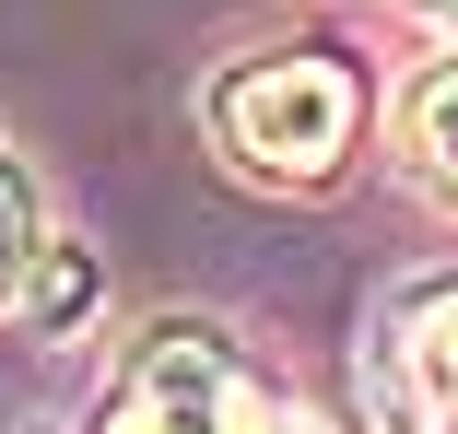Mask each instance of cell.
Masks as SVG:
<instances>
[{
  "label": "cell",
  "instance_id": "cell-1",
  "mask_svg": "<svg viewBox=\"0 0 458 434\" xmlns=\"http://www.w3.org/2000/svg\"><path fill=\"white\" fill-rule=\"evenodd\" d=\"M352 118H364V82L318 47H283V59H235L212 82V141L270 188H318L329 164L352 153Z\"/></svg>",
  "mask_w": 458,
  "mask_h": 434
},
{
  "label": "cell",
  "instance_id": "cell-2",
  "mask_svg": "<svg viewBox=\"0 0 458 434\" xmlns=\"http://www.w3.org/2000/svg\"><path fill=\"white\" fill-rule=\"evenodd\" d=\"M247 422V388H235V353H224V329H153L141 340V364L130 388L106 399L95 434H235Z\"/></svg>",
  "mask_w": 458,
  "mask_h": 434
},
{
  "label": "cell",
  "instance_id": "cell-3",
  "mask_svg": "<svg viewBox=\"0 0 458 434\" xmlns=\"http://www.w3.org/2000/svg\"><path fill=\"white\" fill-rule=\"evenodd\" d=\"M47 271V235H36V188H24V164L0 153V305H24Z\"/></svg>",
  "mask_w": 458,
  "mask_h": 434
},
{
  "label": "cell",
  "instance_id": "cell-4",
  "mask_svg": "<svg viewBox=\"0 0 458 434\" xmlns=\"http://www.w3.org/2000/svg\"><path fill=\"white\" fill-rule=\"evenodd\" d=\"M411 388H423V422L458 434V294L423 305V329H411Z\"/></svg>",
  "mask_w": 458,
  "mask_h": 434
},
{
  "label": "cell",
  "instance_id": "cell-5",
  "mask_svg": "<svg viewBox=\"0 0 458 434\" xmlns=\"http://www.w3.org/2000/svg\"><path fill=\"white\" fill-rule=\"evenodd\" d=\"M411 153H423L435 188H458V59L423 71V95H411Z\"/></svg>",
  "mask_w": 458,
  "mask_h": 434
},
{
  "label": "cell",
  "instance_id": "cell-6",
  "mask_svg": "<svg viewBox=\"0 0 458 434\" xmlns=\"http://www.w3.org/2000/svg\"><path fill=\"white\" fill-rule=\"evenodd\" d=\"M235 434H329V422H318V411H283V399H247Z\"/></svg>",
  "mask_w": 458,
  "mask_h": 434
},
{
  "label": "cell",
  "instance_id": "cell-7",
  "mask_svg": "<svg viewBox=\"0 0 458 434\" xmlns=\"http://www.w3.org/2000/svg\"><path fill=\"white\" fill-rule=\"evenodd\" d=\"M435 13H458V0H435Z\"/></svg>",
  "mask_w": 458,
  "mask_h": 434
}]
</instances>
